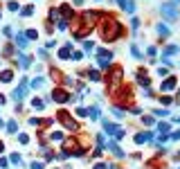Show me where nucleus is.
Masks as SVG:
<instances>
[{
    "label": "nucleus",
    "instance_id": "72a5a7b5",
    "mask_svg": "<svg viewBox=\"0 0 180 169\" xmlns=\"http://www.w3.org/2000/svg\"><path fill=\"white\" fill-rule=\"evenodd\" d=\"M131 27H133V30H137V27H140V21H137V18H133V21H131Z\"/></svg>",
    "mask_w": 180,
    "mask_h": 169
},
{
    "label": "nucleus",
    "instance_id": "c756f323",
    "mask_svg": "<svg viewBox=\"0 0 180 169\" xmlns=\"http://www.w3.org/2000/svg\"><path fill=\"white\" fill-rule=\"evenodd\" d=\"M18 140H21V144H27V142H29V138H27L25 133H21V135H18Z\"/></svg>",
    "mask_w": 180,
    "mask_h": 169
},
{
    "label": "nucleus",
    "instance_id": "20e7f679",
    "mask_svg": "<svg viewBox=\"0 0 180 169\" xmlns=\"http://www.w3.org/2000/svg\"><path fill=\"white\" fill-rule=\"evenodd\" d=\"M25 95H27V81L23 79V81H21V86H18V88L14 90V99H16V102H21V99L25 97Z\"/></svg>",
    "mask_w": 180,
    "mask_h": 169
},
{
    "label": "nucleus",
    "instance_id": "79ce46f5",
    "mask_svg": "<svg viewBox=\"0 0 180 169\" xmlns=\"http://www.w3.org/2000/svg\"><path fill=\"white\" fill-rule=\"evenodd\" d=\"M0 126H2V120H0Z\"/></svg>",
    "mask_w": 180,
    "mask_h": 169
},
{
    "label": "nucleus",
    "instance_id": "5701e85b",
    "mask_svg": "<svg viewBox=\"0 0 180 169\" xmlns=\"http://www.w3.org/2000/svg\"><path fill=\"white\" fill-rule=\"evenodd\" d=\"M88 77H90V81H99V72L97 70H90V72H88Z\"/></svg>",
    "mask_w": 180,
    "mask_h": 169
},
{
    "label": "nucleus",
    "instance_id": "4468645a",
    "mask_svg": "<svg viewBox=\"0 0 180 169\" xmlns=\"http://www.w3.org/2000/svg\"><path fill=\"white\" fill-rule=\"evenodd\" d=\"M18 61H21L23 68H29V56L27 54H18Z\"/></svg>",
    "mask_w": 180,
    "mask_h": 169
},
{
    "label": "nucleus",
    "instance_id": "4be33fe9",
    "mask_svg": "<svg viewBox=\"0 0 180 169\" xmlns=\"http://www.w3.org/2000/svg\"><path fill=\"white\" fill-rule=\"evenodd\" d=\"M176 52H178V45H169L165 50V56H169V54H176Z\"/></svg>",
    "mask_w": 180,
    "mask_h": 169
},
{
    "label": "nucleus",
    "instance_id": "ddd939ff",
    "mask_svg": "<svg viewBox=\"0 0 180 169\" xmlns=\"http://www.w3.org/2000/svg\"><path fill=\"white\" fill-rule=\"evenodd\" d=\"M104 128H106L108 133H113V135H115V133H117V128H119V126H115V124H110V122H104Z\"/></svg>",
    "mask_w": 180,
    "mask_h": 169
},
{
    "label": "nucleus",
    "instance_id": "b1692460",
    "mask_svg": "<svg viewBox=\"0 0 180 169\" xmlns=\"http://www.w3.org/2000/svg\"><path fill=\"white\" fill-rule=\"evenodd\" d=\"M32 106H34V108H38V111H41V108L45 106V102H41V99H36V97H34V102H32Z\"/></svg>",
    "mask_w": 180,
    "mask_h": 169
},
{
    "label": "nucleus",
    "instance_id": "ea45409f",
    "mask_svg": "<svg viewBox=\"0 0 180 169\" xmlns=\"http://www.w3.org/2000/svg\"><path fill=\"white\" fill-rule=\"evenodd\" d=\"M2 149H5V144H2V142H0V154H2Z\"/></svg>",
    "mask_w": 180,
    "mask_h": 169
},
{
    "label": "nucleus",
    "instance_id": "4c0bfd02",
    "mask_svg": "<svg viewBox=\"0 0 180 169\" xmlns=\"http://www.w3.org/2000/svg\"><path fill=\"white\" fill-rule=\"evenodd\" d=\"M171 138H173V140H180V131H176V133H171Z\"/></svg>",
    "mask_w": 180,
    "mask_h": 169
},
{
    "label": "nucleus",
    "instance_id": "aec40b11",
    "mask_svg": "<svg viewBox=\"0 0 180 169\" xmlns=\"http://www.w3.org/2000/svg\"><path fill=\"white\" fill-rule=\"evenodd\" d=\"M137 81L142 83V86H149V77H146V75H142V72L137 75Z\"/></svg>",
    "mask_w": 180,
    "mask_h": 169
},
{
    "label": "nucleus",
    "instance_id": "2eb2a0df",
    "mask_svg": "<svg viewBox=\"0 0 180 169\" xmlns=\"http://www.w3.org/2000/svg\"><path fill=\"white\" fill-rule=\"evenodd\" d=\"M70 47H72V43H70V45H65V47H63V50L59 52V56H61V59H70Z\"/></svg>",
    "mask_w": 180,
    "mask_h": 169
},
{
    "label": "nucleus",
    "instance_id": "dca6fc26",
    "mask_svg": "<svg viewBox=\"0 0 180 169\" xmlns=\"http://www.w3.org/2000/svg\"><path fill=\"white\" fill-rule=\"evenodd\" d=\"M88 115H90V117H93V120H97V117H99V108H97V106L88 108Z\"/></svg>",
    "mask_w": 180,
    "mask_h": 169
},
{
    "label": "nucleus",
    "instance_id": "2f4dec72",
    "mask_svg": "<svg viewBox=\"0 0 180 169\" xmlns=\"http://www.w3.org/2000/svg\"><path fill=\"white\" fill-rule=\"evenodd\" d=\"M50 138H52V140H61V138H63V135H61V133H59V131H54V133H52V135H50Z\"/></svg>",
    "mask_w": 180,
    "mask_h": 169
},
{
    "label": "nucleus",
    "instance_id": "a19ab883",
    "mask_svg": "<svg viewBox=\"0 0 180 169\" xmlns=\"http://www.w3.org/2000/svg\"><path fill=\"white\" fill-rule=\"evenodd\" d=\"M108 169H117V167H108Z\"/></svg>",
    "mask_w": 180,
    "mask_h": 169
},
{
    "label": "nucleus",
    "instance_id": "9d476101",
    "mask_svg": "<svg viewBox=\"0 0 180 169\" xmlns=\"http://www.w3.org/2000/svg\"><path fill=\"white\" fill-rule=\"evenodd\" d=\"M151 140V133H137L135 135V142L137 144H144V142H149Z\"/></svg>",
    "mask_w": 180,
    "mask_h": 169
},
{
    "label": "nucleus",
    "instance_id": "9b49d317",
    "mask_svg": "<svg viewBox=\"0 0 180 169\" xmlns=\"http://www.w3.org/2000/svg\"><path fill=\"white\" fill-rule=\"evenodd\" d=\"M16 45L21 47V50H25V47H27V36L18 34V36H16Z\"/></svg>",
    "mask_w": 180,
    "mask_h": 169
},
{
    "label": "nucleus",
    "instance_id": "e433bc0d",
    "mask_svg": "<svg viewBox=\"0 0 180 169\" xmlns=\"http://www.w3.org/2000/svg\"><path fill=\"white\" fill-rule=\"evenodd\" d=\"M32 169H43V162H34V165H32Z\"/></svg>",
    "mask_w": 180,
    "mask_h": 169
},
{
    "label": "nucleus",
    "instance_id": "f8f14e48",
    "mask_svg": "<svg viewBox=\"0 0 180 169\" xmlns=\"http://www.w3.org/2000/svg\"><path fill=\"white\" fill-rule=\"evenodd\" d=\"M0 79H2V81H11V79H14V72H11V70H2V72H0Z\"/></svg>",
    "mask_w": 180,
    "mask_h": 169
},
{
    "label": "nucleus",
    "instance_id": "6e6552de",
    "mask_svg": "<svg viewBox=\"0 0 180 169\" xmlns=\"http://www.w3.org/2000/svg\"><path fill=\"white\" fill-rule=\"evenodd\" d=\"M110 81H113V88L117 86L119 81H122V68H115V70H113V77H110Z\"/></svg>",
    "mask_w": 180,
    "mask_h": 169
},
{
    "label": "nucleus",
    "instance_id": "f03ea898",
    "mask_svg": "<svg viewBox=\"0 0 180 169\" xmlns=\"http://www.w3.org/2000/svg\"><path fill=\"white\" fill-rule=\"evenodd\" d=\"M160 11H162V16H167V18H169V21H176V18H178V9H176L173 5H171V2H165V5L160 7Z\"/></svg>",
    "mask_w": 180,
    "mask_h": 169
},
{
    "label": "nucleus",
    "instance_id": "f3484780",
    "mask_svg": "<svg viewBox=\"0 0 180 169\" xmlns=\"http://www.w3.org/2000/svg\"><path fill=\"white\" fill-rule=\"evenodd\" d=\"M97 63H99V68H108V66H110V61H108L106 56H99V59H97Z\"/></svg>",
    "mask_w": 180,
    "mask_h": 169
},
{
    "label": "nucleus",
    "instance_id": "393cba45",
    "mask_svg": "<svg viewBox=\"0 0 180 169\" xmlns=\"http://www.w3.org/2000/svg\"><path fill=\"white\" fill-rule=\"evenodd\" d=\"M131 52H133V56H135V59H142V52L137 50V45H131Z\"/></svg>",
    "mask_w": 180,
    "mask_h": 169
},
{
    "label": "nucleus",
    "instance_id": "58836bf2",
    "mask_svg": "<svg viewBox=\"0 0 180 169\" xmlns=\"http://www.w3.org/2000/svg\"><path fill=\"white\" fill-rule=\"evenodd\" d=\"M95 169H108V167H106V165H101V162H99V165H95Z\"/></svg>",
    "mask_w": 180,
    "mask_h": 169
},
{
    "label": "nucleus",
    "instance_id": "c85d7f7f",
    "mask_svg": "<svg viewBox=\"0 0 180 169\" xmlns=\"http://www.w3.org/2000/svg\"><path fill=\"white\" fill-rule=\"evenodd\" d=\"M21 14H23V16H32V14H34V9H32V7H25Z\"/></svg>",
    "mask_w": 180,
    "mask_h": 169
},
{
    "label": "nucleus",
    "instance_id": "6ab92c4d",
    "mask_svg": "<svg viewBox=\"0 0 180 169\" xmlns=\"http://www.w3.org/2000/svg\"><path fill=\"white\" fill-rule=\"evenodd\" d=\"M61 14L65 16V18H70V16H72V9H70L68 5H61Z\"/></svg>",
    "mask_w": 180,
    "mask_h": 169
},
{
    "label": "nucleus",
    "instance_id": "a878e982",
    "mask_svg": "<svg viewBox=\"0 0 180 169\" xmlns=\"http://www.w3.org/2000/svg\"><path fill=\"white\" fill-rule=\"evenodd\" d=\"M158 131H160V133H167V131H169V124H167V122H160Z\"/></svg>",
    "mask_w": 180,
    "mask_h": 169
},
{
    "label": "nucleus",
    "instance_id": "c9c22d12",
    "mask_svg": "<svg viewBox=\"0 0 180 169\" xmlns=\"http://www.w3.org/2000/svg\"><path fill=\"white\" fill-rule=\"evenodd\" d=\"M68 27V21H59V30H65Z\"/></svg>",
    "mask_w": 180,
    "mask_h": 169
},
{
    "label": "nucleus",
    "instance_id": "412c9836",
    "mask_svg": "<svg viewBox=\"0 0 180 169\" xmlns=\"http://www.w3.org/2000/svg\"><path fill=\"white\" fill-rule=\"evenodd\" d=\"M16 128H18V124H16V120H11V122L7 124V131H9V133H16Z\"/></svg>",
    "mask_w": 180,
    "mask_h": 169
},
{
    "label": "nucleus",
    "instance_id": "423d86ee",
    "mask_svg": "<svg viewBox=\"0 0 180 169\" xmlns=\"http://www.w3.org/2000/svg\"><path fill=\"white\" fill-rule=\"evenodd\" d=\"M117 2H119V7H122L126 14H133L135 11V2L133 0H117Z\"/></svg>",
    "mask_w": 180,
    "mask_h": 169
},
{
    "label": "nucleus",
    "instance_id": "39448f33",
    "mask_svg": "<svg viewBox=\"0 0 180 169\" xmlns=\"http://www.w3.org/2000/svg\"><path fill=\"white\" fill-rule=\"evenodd\" d=\"M59 120H61V122L65 124V126L70 128V131H77V124H74L70 117H68V113H65V111H61V113H59Z\"/></svg>",
    "mask_w": 180,
    "mask_h": 169
},
{
    "label": "nucleus",
    "instance_id": "7ed1b4c3",
    "mask_svg": "<svg viewBox=\"0 0 180 169\" xmlns=\"http://www.w3.org/2000/svg\"><path fill=\"white\" fill-rule=\"evenodd\" d=\"M52 99L59 102V104H65L68 99H70V92L63 90V88H57V90H52Z\"/></svg>",
    "mask_w": 180,
    "mask_h": 169
},
{
    "label": "nucleus",
    "instance_id": "0eeeda50",
    "mask_svg": "<svg viewBox=\"0 0 180 169\" xmlns=\"http://www.w3.org/2000/svg\"><path fill=\"white\" fill-rule=\"evenodd\" d=\"M108 149H110V151H113V154L117 156V158H124V151H122V149H119L117 144L113 142V140H108Z\"/></svg>",
    "mask_w": 180,
    "mask_h": 169
},
{
    "label": "nucleus",
    "instance_id": "bb28decb",
    "mask_svg": "<svg viewBox=\"0 0 180 169\" xmlns=\"http://www.w3.org/2000/svg\"><path fill=\"white\" fill-rule=\"evenodd\" d=\"M43 79H34V81H32V88H43Z\"/></svg>",
    "mask_w": 180,
    "mask_h": 169
},
{
    "label": "nucleus",
    "instance_id": "7c9ffc66",
    "mask_svg": "<svg viewBox=\"0 0 180 169\" xmlns=\"http://www.w3.org/2000/svg\"><path fill=\"white\" fill-rule=\"evenodd\" d=\"M77 115H81V117H86V115H88V111H86V108H77Z\"/></svg>",
    "mask_w": 180,
    "mask_h": 169
},
{
    "label": "nucleus",
    "instance_id": "a211bd4d",
    "mask_svg": "<svg viewBox=\"0 0 180 169\" xmlns=\"http://www.w3.org/2000/svg\"><path fill=\"white\" fill-rule=\"evenodd\" d=\"M158 34L160 36H169V27L167 25H158Z\"/></svg>",
    "mask_w": 180,
    "mask_h": 169
},
{
    "label": "nucleus",
    "instance_id": "cd10ccee",
    "mask_svg": "<svg viewBox=\"0 0 180 169\" xmlns=\"http://www.w3.org/2000/svg\"><path fill=\"white\" fill-rule=\"evenodd\" d=\"M83 50H86V52H93V50H95V45L88 41V43H83Z\"/></svg>",
    "mask_w": 180,
    "mask_h": 169
},
{
    "label": "nucleus",
    "instance_id": "473e14b6",
    "mask_svg": "<svg viewBox=\"0 0 180 169\" xmlns=\"http://www.w3.org/2000/svg\"><path fill=\"white\" fill-rule=\"evenodd\" d=\"M18 7H21L18 2H9V9H11V11H18Z\"/></svg>",
    "mask_w": 180,
    "mask_h": 169
},
{
    "label": "nucleus",
    "instance_id": "f257e3e1",
    "mask_svg": "<svg viewBox=\"0 0 180 169\" xmlns=\"http://www.w3.org/2000/svg\"><path fill=\"white\" fill-rule=\"evenodd\" d=\"M119 34H122V25H119L117 21H106V23H104L101 36L106 38V41H115Z\"/></svg>",
    "mask_w": 180,
    "mask_h": 169
},
{
    "label": "nucleus",
    "instance_id": "f704fd0d",
    "mask_svg": "<svg viewBox=\"0 0 180 169\" xmlns=\"http://www.w3.org/2000/svg\"><path fill=\"white\" fill-rule=\"evenodd\" d=\"M36 36H38V34H36V30H29V32H27V38H36Z\"/></svg>",
    "mask_w": 180,
    "mask_h": 169
},
{
    "label": "nucleus",
    "instance_id": "1a4fd4ad",
    "mask_svg": "<svg viewBox=\"0 0 180 169\" xmlns=\"http://www.w3.org/2000/svg\"><path fill=\"white\" fill-rule=\"evenodd\" d=\"M173 88H176V79H173V77H169L165 83H162V90H165V92H167V90H173Z\"/></svg>",
    "mask_w": 180,
    "mask_h": 169
}]
</instances>
